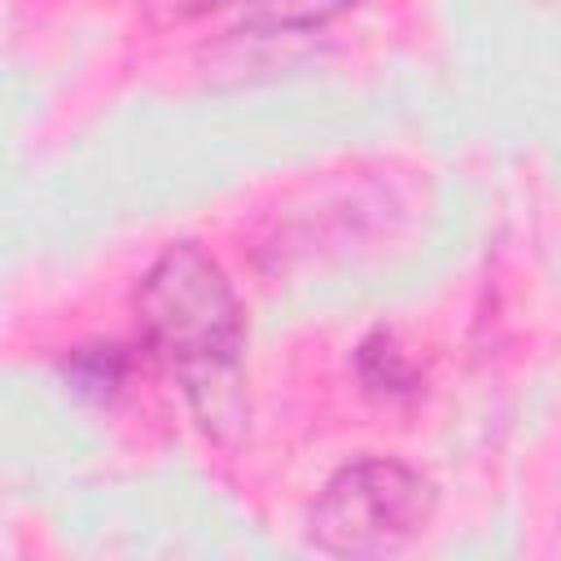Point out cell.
I'll list each match as a JSON object with an SVG mask.
<instances>
[{
  "mask_svg": "<svg viewBox=\"0 0 561 561\" xmlns=\"http://www.w3.org/2000/svg\"><path fill=\"white\" fill-rule=\"evenodd\" d=\"M136 320L149 351L180 377L202 430L232 438L245 421V337L224 267L193 241L162 250L140 276Z\"/></svg>",
  "mask_w": 561,
  "mask_h": 561,
  "instance_id": "obj_1",
  "label": "cell"
},
{
  "mask_svg": "<svg viewBox=\"0 0 561 561\" xmlns=\"http://www.w3.org/2000/svg\"><path fill=\"white\" fill-rule=\"evenodd\" d=\"M215 0H140V9L153 18V22H184L202 9H210Z\"/></svg>",
  "mask_w": 561,
  "mask_h": 561,
  "instance_id": "obj_6",
  "label": "cell"
},
{
  "mask_svg": "<svg viewBox=\"0 0 561 561\" xmlns=\"http://www.w3.org/2000/svg\"><path fill=\"white\" fill-rule=\"evenodd\" d=\"M355 0H241V18L254 31H311L346 13Z\"/></svg>",
  "mask_w": 561,
  "mask_h": 561,
  "instance_id": "obj_3",
  "label": "cell"
},
{
  "mask_svg": "<svg viewBox=\"0 0 561 561\" xmlns=\"http://www.w3.org/2000/svg\"><path fill=\"white\" fill-rule=\"evenodd\" d=\"M70 377L79 381V390H96V394L114 390L118 377H123V355H118V346H105V355H101V346L88 351V355H79L75 368H70Z\"/></svg>",
  "mask_w": 561,
  "mask_h": 561,
  "instance_id": "obj_5",
  "label": "cell"
},
{
  "mask_svg": "<svg viewBox=\"0 0 561 561\" xmlns=\"http://www.w3.org/2000/svg\"><path fill=\"white\" fill-rule=\"evenodd\" d=\"M359 373H364V381L373 386V390H416V373L399 359V351L390 346V337H368L364 346H359Z\"/></svg>",
  "mask_w": 561,
  "mask_h": 561,
  "instance_id": "obj_4",
  "label": "cell"
},
{
  "mask_svg": "<svg viewBox=\"0 0 561 561\" xmlns=\"http://www.w3.org/2000/svg\"><path fill=\"white\" fill-rule=\"evenodd\" d=\"M430 482L399 460H355L337 469L316 508L311 539L333 557H386L416 539L430 522Z\"/></svg>",
  "mask_w": 561,
  "mask_h": 561,
  "instance_id": "obj_2",
  "label": "cell"
}]
</instances>
